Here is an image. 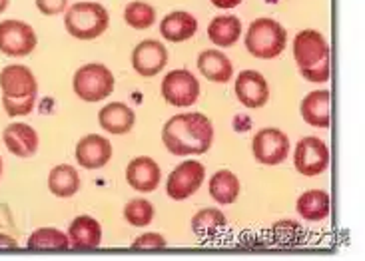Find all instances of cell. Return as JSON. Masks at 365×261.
Wrapping results in <instances>:
<instances>
[{
    "instance_id": "12",
    "label": "cell",
    "mask_w": 365,
    "mask_h": 261,
    "mask_svg": "<svg viewBox=\"0 0 365 261\" xmlns=\"http://www.w3.org/2000/svg\"><path fill=\"white\" fill-rule=\"evenodd\" d=\"M168 48L160 41H142L132 52V66L144 78H152L166 68Z\"/></svg>"
},
{
    "instance_id": "5",
    "label": "cell",
    "mask_w": 365,
    "mask_h": 261,
    "mask_svg": "<svg viewBox=\"0 0 365 261\" xmlns=\"http://www.w3.org/2000/svg\"><path fill=\"white\" fill-rule=\"evenodd\" d=\"M110 24L108 11L98 2H76L72 4L66 16L64 26L70 36L78 41H94L102 36Z\"/></svg>"
},
{
    "instance_id": "32",
    "label": "cell",
    "mask_w": 365,
    "mask_h": 261,
    "mask_svg": "<svg viewBox=\"0 0 365 261\" xmlns=\"http://www.w3.org/2000/svg\"><path fill=\"white\" fill-rule=\"evenodd\" d=\"M68 6V0H36V9L46 16H56Z\"/></svg>"
},
{
    "instance_id": "15",
    "label": "cell",
    "mask_w": 365,
    "mask_h": 261,
    "mask_svg": "<svg viewBox=\"0 0 365 261\" xmlns=\"http://www.w3.org/2000/svg\"><path fill=\"white\" fill-rule=\"evenodd\" d=\"M160 178H162V170H160L158 161H154L150 156H138L128 161L126 180L132 190L150 193L160 186Z\"/></svg>"
},
{
    "instance_id": "24",
    "label": "cell",
    "mask_w": 365,
    "mask_h": 261,
    "mask_svg": "<svg viewBox=\"0 0 365 261\" xmlns=\"http://www.w3.org/2000/svg\"><path fill=\"white\" fill-rule=\"evenodd\" d=\"M192 231L194 235L200 238V240H214L217 238L222 231L226 230L227 220L226 215L220 210H214V208H206V210H200L192 218Z\"/></svg>"
},
{
    "instance_id": "25",
    "label": "cell",
    "mask_w": 365,
    "mask_h": 261,
    "mask_svg": "<svg viewBox=\"0 0 365 261\" xmlns=\"http://www.w3.org/2000/svg\"><path fill=\"white\" fill-rule=\"evenodd\" d=\"M207 188H210V196L217 203H222V206L234 203L237 200V196H240V190H242L237 176L230 170H217L210 178V186Z\"/></svg>"
},
{
    "instance_id": "27",
    "label": "cell",
    "mask_w": 365,
    "mask_h": 261,
    "mask_svg": "<svg viewBox=\"0 0 365 261\" xmlns=\"http://www.w3.org/2000/svg\"><path fill=\"white\" fill-rule=\"evenodd\" d=\"M29 250L32 251H64L70 247L68 233L56 228H40L29 238Z\"/></svg>"
},
{
    "instance_id": "16",
    "label": "cell",
    "mask_w": 365,
    "mask_h": 261,
    "mask_svg": "<svg viewBox=\"0 0 365 261\" xmlns=\"http://www.w3.org/2000/svg\"><path fill=\"white\" fill-rule=\"evenodd\" d=\"M2 140L10 154L19 158H32L38 151V134L24 122L9 124L2 132Z\"/></svg>"
},
{
    "instance_id": "4",
    "label": "cell",
    "mask_w": 365,
    "mask_h": 261,
    "mask_svg": "<svg viewBox=\"0 0 365 261\" xmlns=\"http://www.w3.org/2000/svg\"><path fill=\"white\" fill-rule=\"evenodd\" d=\"M244 41L252 56H256L259 60H272L286 50L287 34L279 22L264 16V18H256L247 26Z\"/></svg>"
},
{
    "instance_id": "1",
    "label": "cell",
    "mask_w": 365,
    "mask_h": 261,
    "mask_svg": "<svg viewBox=\"0 0 365 261\" xmlns=\"http://www.w3.org/2000/svg\"><path fill=\"white\" fill-rule=\"evenodd\" d=\"M162 142L174 156H200L214 144V124L202 112L172 116L162 128Z\"/></svg>"
},
{
    "instance_id": "3",
    "label": "cell",
    "mask_w": 365,
    "mask_h": 261,
    "mask_svg": "<svg viewBox=\"0 0 365 261\" xmlns=\"http://www.w3.org/2000/svg\"><path fill=\"white\" fill-rule=\"evenodd\" d=\"M294 58L297 70L307 82L324 84L329 80V44L317 31L297 32L294 38Z\"/></svg>"
},
{
    "instance_id": "8",
    "label": "cell",
    "mask_w": 365,
    "mask_h": 261,
    "mask_svg": "<svg viewBox=\"0 0 365 261\" xmlns=\"http://www.w3.org/2000/svg\"><path fill=\"white\" fill-rule=\"evenodd\" d=\"M162 98L168 102L170 106L187 108L196 104L200 98V82L186 68L168 72L162 80Z\"/></svg>"
},
{
    "instance_id": "21",
    "label": "cell",
    "mask_w": 365,
    "mask_h": 261,
    "mask_svg": "<svg viewBox=\"0 0 365 261\" xmlns=\"http://www.w3.org/2000/svg\"><path fill=\"white\" fill-rule=\"evenodd\" d=\"M197 70L210 82L226 84L234 76V66L224 52L220 50H204L197 56Z\"/></svg>"
},
{
    "instance_id": "19",
    "label": "cell",
    "mask_w": 365,
    "mask_h": 261,
    "mask_svg": "<svg viewBox=\"0 0 365 261\" xmlns=\"http://www.w3.org/2000/svg\"><path fill=\"white\" fill-rule=\"evenodd\" d=\"M197 32V21L186 11L166 14L160 22V34L168 42H186Z\"/></svg>"
},
{
    "instance_id": "10",
    "label": "cell",
    "mask_w": 365,
    "mask_h": 261,
    "mask_svg": "<svg viewBox=\"0 0 365 261\" xmlns=\"http://www.w3.org/2000/svg\"><path fill=\"white\" fill-rule=\"evenodd\" d=\"M252 154L264 166H279L287 160L289 138L277 128H262L252 140Z\"/></svg>"
},
{
    "instance_id": "35",
    "label": "cell",
    "mask_w": 365,
    "mask_h": 261,
    "mask_svg": "<svg viewBox=\"0 0 365 261\" xmlns=\"http://www.w3.org/2000/svg\"><path fill=\"white\" fill-rule=\"evenodd\" d=\"M9 2H10V0H0V14L6 11V9H9Z\"/></svg>"
},
{
    "instance_id": "17",
    "label": "cell",
    "mask_w": 365,
    "mask_h": 261,
    "mask_svg": "<svg viewBox=\"0 0 365 261\" xmlns=\"http://www.w3.org/2000/svg\"><path fill=\"white\" fill-rule=\"evenodd\" d=\"M98 124L102 126V130H106L108 134L122 136V134H128L134 128L136 112L124 102H112L98 112Z\"/></svg>"
},
{
    "instance_id": "14",
    "label": "cell",
    "mask_w": 365,
    "mask_h": 261,
    "mask_svg": "<svg viewBox=\"0 0 365 261\" xmlns=\"http://www.w3.org/2000/svg\"><path fill=\"white\" fill-rule=\"evenodd\" d=\"M76 161L86 170H100L112 160V144L100 134H88L76 144Z\"/></svg>"
},
{
    "instance_id": "33",
    "label": "cell",
    "mask_w": 365,
    "mask_h": 261,
    "mask_svg": "<svg viewBox=\"0 0 365 261\" xmlns=\"http://www.w3.org/2000/svg\"><path fill=\"white\" fill-rule=\"evenodd\" d=\"M216 9H222V11H226V9H236L237 4H242V0H210Z\"/></svg>"
},
{
    "instance_id": "34",
    "label": "cell",
    "mask_w": 365,
    "mask_h": 261,
    "mask_svg": "<svg viewBox=\"0 0 365 261\" xmlns=\"http://www.w3.org/2000/svg\"><path fill=\"white\" fill-rule=\"evenodd\" d=\"M0 250H19V243L12 240L10 235H2L0 233Z\"/></svg>"
},
{
    "instance_id": "6",
    "label": "cell",
    "mask_w": 365,
    "mask_h": 261,
    "mask_svg": "<svg viewBox=\"0 0 365 261\" xmlns=\"http://www.w3.org/2000/svg\"><path fill=\"white\" fill-rule=\"evenodd\" d=\"M72 88L80 100L100 102L114 92V76L104 64H84L74 72Z\"/></svg>"
},
{
    "instance_id": "31",
    "label": "cell",
    "mask_w": 365,
    "mask_h": 261,
    "mask_svg": "<svg viewBox=\"0 0 365 261\" xmlns=\"http://www.w3.org/2000/svg\"><path fill=\"white\" fill-rule=\"evenodd\" d=\"M166 247V240L164 235L160 233H144V235H138L136 240L132 241V250H162Z\"/></svg>"
},
{
    "instance_id": "22",
    "label": "cell",
    "mask_w": 365,
    "mask_h": 261,
    "mask_svg": "<svg viewBox=\"0 0 365 261\" xmlns=\"http://www.w3.org/2000/svg\"><path fill=\"white\" fill-rule=\"evenodd\" d=\"M242 34V21L234 14L216 16L207 26V38L220 48H230L240 41Z\"/></svg>"
},
{
    "instance_id": "7",
    "label": "cell",
    "mask_w": 365,
    "mask_h": 261,
    "mask_svg": "<svg viewBox=\"0 0 365 261\" xmlns=\"http://www.w3.org/2000/svg\"><path fill=\"white\" fill-rule=\"evenodd\" d=\"M36 32L34 28L22 21H9L0 22V52L10 58H22L29 56L30 52L36 48Z\"/></svg>"
},
{
    "instance_id": "13",
    "label": "cell",
    "mask_w": 365,
    "mask_h": 261,
    "mask_svg": "<svg viewBox=\"0 0 365 261\" xmlns=\"http://www.w3.org/2000/svg\"><path fill=\"white\" fill-rule=\"evenodd\" d=\"M234 92H236L237 100L252 110L264 108L269 100V86L266 78L256 70L240 72L234 84Z\"/></svg>"
},
{
    "instance_id": "29",
    "label": "cell",
    "mask_w": 365,
    "mask_h": 261,
    "mask_svg": "<svg viewBox=\"0 0 365 261\" xmlns=\"http://www.w3.org/2000/svg\"><path fill=\"white\" fill-rule=\"evenodd\" d=\"M124 220L134 228H146L154 220V206L148 200H142V198L128 201L124 208Z\"/></svg>"
},
{
    "instance_id": "28",
    "label": "cell",
    "mask_w": 365,
    "mask_h": 261,
    "mask_svg": "<svg viewBox=\"0 0 365 261\" xmlns=\"http://www.w3.org/2000/svg\"><path fill=\"white\" fill-rule=\"evenodd\" d=\"M124 22L134 31H146L156 22V11L144 0H134L124 9Z\"/></svg>"
},
{
    "instance_id": "26",
    "label": "cell",
    "mask_w": 365,
    "mask_h": 261,
    "mask_svg": "<svg viewBox=\"0 0 365 261\" xmlns=\"http://www.w3.org/2000/svg\"><path fill=\"white\" fill-rule=\"evenodd\" d=\"M48 190L56 198H72L80 190V176L74 166L60 164L48 176Z\"/></svg>"
},
{
    "instance_id": "20",
    "label": "cell",
    "mask_w": 365,
    "mask_h": 261,
    "mask_svg": "<svg viewBox=\"0 0 365 261\" xmlns=\"http://www.w3.org/2000/svg\"><path fill=\"white\" fill-rule=\"evenodd\" d=\"M329 90H314L307 94L299 104V114L306 124L314 128H329L331 114H329Z\"/></svg>"
},
{
    "instance_id": "23",
    "label": "cell",
    "mask_w": 365,
    "mask_h": 261,
    "mask_svg": "<svg viewBox=\"0 0 365 261\" xmlns=\"http://www.w3.org/2000/svg\"><path fill=\"white\" fill-rule=\"evenodd\" d=\"M329 193L324 190H307L296 201L297 213L306 221H324L329 215Z\"/></svg>"
},
{
    "instance_id": "18",
    "label": "cell",
    "mask_w": 365,
    "mask_h": 261,
    "mask_svg": "<svg viewBox=\"0 0 365 261\" xmlns=\"http://www.w3.org/2000/svg\"><path fill=\"white\" fill-rule=\"evenodd\" d=\"M70 247L74 250H96L102 241V225L90 215L74 218L68 228Z\"/></svg>"
},
{
    "instance_id": "11",
    "label": "cell",
    "mask_w": 365,
    "mask_h": 261,
    "mask_svg": "<svg viewBox=\"0 0 365 261\" xmlns=\"http://www.w3.org/2000/svg\"><path fill=\"white\" fill-rule=\"evenodd\" d=\"M206 178V168L200 161H182L176 170H172L166 181V193L172 200L184 201L190 196H194Z\"/></svg>"
},
{
    "instance_id": "9",
    "label": "cell",
    "mask_w": 365,
    "mask_h": 261,
    "mask_svg": "<svg viewBox=\"0 0 365 261\" xmlns=\"http://www.w3.org/2000/svg\"><path fill=\"white\" fill-rule=\"evenodd\" d=\"M294 164H296V170L306 178H316L319 174H324L329 166L327 144L316 136L302 138L294 151Z\"/></svg>"
},
{
    "instance_id": "2",
    "label": "cell",
    "mask_w": 365,
    "mask_h": 261,
    "mask_svg": "<svg viewBox=\"0 0 365 261\" xmlns=\"http://www.w3.org/2000/svg\"><path fill=\"white\" fill-rule=\"evenodd\" d=\"M2 106L9 116H29L34 110L38 96V82L30 68L22 64H10L0 70Z\"/></svg>"
},
{
    "instance_id": "36",
    "label": "cell",
    "mask_w": 365,
    "mask_h": 261,
    "mask_svg": "<svg viewBox=\"0 0 365 261\" xmlns=\"http://www.w3.org/2000/svg\"><path fill=\"white\" fill-rule=\"evenodd\" d=\"M0 178H2V158H0Z\"/></svg>"
},
{
    "instance_id": "30",
    "label": "cell",
    "mask_w": 365,
    "mask_h": 261,
    "mask_svg": "<svg viewBox=\"0 0 365 261\" xmlns=\"http://www.w3.org/2000/svg\"><path fill=\"white\" fill-rule=\"evenodd\" d=\"M272 238L279 245H296L304 240V230L299 228V223L294 220H282L274 223L272 228Z\"/></svg>"
}]
</instances>
